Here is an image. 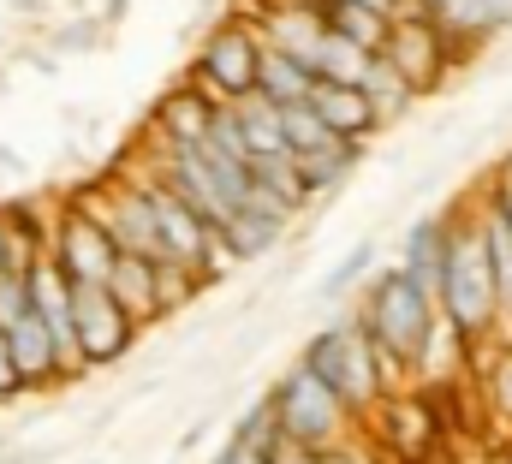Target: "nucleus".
Masks as SVG:
<instances>
[{
  "mask_svg": "<svg viewBox=\"0 0 512 464\" xmlns=\"http://www.w3.org/2000/svg\"><path fill=\"white\" fill-rule=\"evenodd\" d=\"M376 268H382V244H376V238H358V244H352V250H340V262L316 280V304H322V310H334V316H340V310H352V298L376 280Z\"/></svg>",
  "mask_w": 512,
  "mask_h": 464,
  "instance_id": "2eb2a0df",
  "label": "nucleus"
},
{
  "mask_svg": "<svg viewBox=\"0 0 512 464\" xmlns=\"http://www.w3.org/2000/svg\"><path fill=\"white\" fill-rule=\"evenodd\" d=\"M90 464H108V459H90Z\"/></svg>",
  "mask_w": 512,
  "mask_h": 464,
  "instance_id": "4c0bfd02",
  "label": "nucleus"
},
{
  "mask_svg": "<svg viewBox=\"0 0 512 464\" xmlns=\"http://www.w3.org/2000/svg\"><path fill=\"white\" fill-rule=\"evenodd\" d=\"M310 108L328 125V137H340V143H370V137H382V119L370 108V96L352 90V84H316V90H310Z\"/></svg>",
  "mask_w": 512,
  "mask_h": 464,
  "instance_id": "f8f14e48",
  "label": "nucleus"
},
{
  "mask_svg": "<svg viewBox=\"0 0 512 464\" xmlns=\"http://www.w3.org/2000/svg\"><path fill=\"white\" fill-rule=\"evenodd\" d=\"M48 262L72 286H108L114 268H120V244L84 203H60L54 209V238H48Z\"/></svg>",
  "mask_w": 512,
  "mask_h": 464,
  "instance_id": "423d86ee",
  "label": "nucleus"
},
{
  "mask_svg": "<svg viewBox=\"0 0 512 464\" xmlns=\"http://www.w3.org/2000/svg\"><path fill=\"white\" fill-rule=\"evenodd\" d=\"M298 221H286V215H262V209H239L227 227H221V250H227V262L239 268V262H262L268 250H280L286 238H292Z\"/></svg>",
  "mask_w": 512,
  "mask_h": 464,
  "instance_id": "dca6fc26",
  "label": "nucleus"
},
{
  "mask_svg": "<svg viewBox=\"0 0 512 464\" xmlns=\"http://www.w3.org/2000/svg\"><path fill=\"white\" fill-rule=\"evenodd\" d=\"M280 137H286V149H292V155H310V149H322V143H328V125L316 119L310 102H298V108H280Z\"/></svg>",
  "mask_w": 512,
  "mask_h": 464,
  "instance_id": "393cba45",
  "label": "nucleus"
},
{
  "mask_svg": "<svg viewBox=\"0 0 512 464\" xmlns=\"http://www.w3.org/2000/svg\"><path fill=\"white\" fill-rule=\"evenodd\" d=\"M90 48H102V24H96L90 12H78L72 24L48 30V54H54V60H66V54H90Z\"/></svg>",
  "mask_w": 512,
  "mask_h": 464,
  "instance_id": "bb28decb",
  "label": "nucleus"
},
{
  "mask_svg": "<svg viewBox=\"0 0 512 464\" xmlns=\"http://www.w3.org/2000/svg\"><path fill=\"white\" fill-rule=\"evenodd\" d=\"M370 66H376V54H364L358 42H346V36H322L310 72H316V84H352V90H364Z\"/></svg>",
  "mask_w": 512,
  "mask_h": 464,
  "instance_id": "aec40b11",
  "label": "nucleus"
},
{
  "mask_svg": "<svg viewBox=\"0 0 512 464\" xmlns=\"http://www.w3.org/2000/svg\"><path fill=\"white\" fill-rule=\"evenodd\" d=\"M316 12H322L328 36H346V42H358L364 54H382L387 48V30H393L387 12H370V6H358V0H316Z\"/></svg>",
  "mask_w": 512,
  "mask_h": 464,
  "instance_id": "a211bd4d",
  "label": "nucleus"
},
{
  "mask_svg": "<svg viewBox=\"0 0 512 464\" xmlns=\"http://www.w3.org/2000/svg\"><path fill=\"white\" fill-rule=\"evenodd\" d=\"M268 405H274V435H280V447H292V453H334V447H346L352 435H364V423L292 357L274 381H268Z\"/></svg>",
  "mask_w": 512,
  "mask_h": 464,
  "instance_id": "20e7f679",
  "label": "nucleus"
},
{
  "mask_svg": "<svg viewBox=\"0 0 512 464\" xmlns=\"http://www.w3.org/2000/svg\"><path fill=\"white\" fill-rule=\"evenodd\" d=\"M447 244H453V209H423L417 221H405L399 232V250H393V268H405L417 286H441V268H447Z\"/></svg>",
  "mask_w": 512,
  "mask_h": 464,
  "instance_id": "1a4fd4ad",
  "label": "nucleus"
},
{
  "mask_svg": "<svg viewBox=\"0 0 512 464\" xmlns=\"http://www.w3.org/2000/svg\"><path fill=\"white\" fill-rule=\"evenodd\" d=\"M24 399V381L12 369V351H6V334H0V405H18Z\"/></svg>",
  "mask_w": 512,
  "mask_h": 464,
  "instance_id": "7c9ffc66",
  "label": "nucleus"
},
{
  "mask_svg": "<svg viewBox=\"0 0 512 464\" xmlns=\"http://www.w3.org/2000/svg\"><path fill=\"white\" fill-rule=\"evenodd\" d=\"M322 464H387L382 447L370 441V435H352L346 447H334V453H322Z\"/></svg>",
  "mask_w": 512,
  "mask_h": 464,
  "instance_id": "c85d7f7f",
  "label": "nucleus"
},
{
  "mask_svg": "<svg viewBox=\"0 0 512 464\" xmlns=\"http://www.w3.org/2000/svg\"><path fill=\"white\" fill-rule=\"evenodd\" d=\"M477 221L489 244V268H495V298H501V334H512V221L477 191Z\"/></svg>",
  "mask_w": 512,
  "mask_h": 464,
  "instance_id": "f3484780",
  "label": "nucleus"
},
{
  "mask_svg": "<svg viewBox=\"0 0 512 464\" xmlns=\"http://www.w3.org/2000/svg\"><path fill=\"white\" fill-rule=\"evenodd\" d=\"M292 161H298L304 197H310V209H316V203H328V197H340V191L352 185V173L364 167V143H340V137H328L322 149L292 155Z\"/></svg>",
  "mask_w": 512,
  "mask_h": 464,
  "instance_id": "ddd939ff",
  "label": "nucleus"
},
{
  "mask_svg": "<svg viewBox=\"0 0 512 464\" xmlns=\"http://www.w3.org/2000/svg\"><path fill=\"white\" fill-rule=\"evenodd\" d=\"M364 96H370V108H376V119H382V131L387 125H399V119H411V108L423 102L393 66H387L382 54H376V66H370V78H364Z\"/></svg>",
  "mask_w": 512,
  "mask_h": 464,
  "instance_id": "412c9836",
  "label": "nucleus"
},
{
  "mask_svg": "<svg viewBox=\"0 0 512 464\" xmlns=\"http://www.w3.org/2000/svg\"><path fill=\"white\" fill-rule=\"evenodd\" d=\"M501 173H507V179H512V149H507V155H501Z\"/></svg>",
  "mask_w": 512,
  "mask_h": 464,
  "instance_id": "e433bc0d",
  "label": "nucleus"
},
{
  "mask_svg": "<svg viewBox=\"0 0 512 464\" xmlns=\"http://www.w3.org/2000/svg\"><path fill=\"white\" fill-rule=\"evenodd\" d=\"M72 328H78V351H84L90 375H96V369L126 363L131 346L143 340V328H137L126 310L114 304V292H108V286H78V292H72Z\"/></svg>",
  "mask_w": 512,
  "mask_h": 464,
  "instance_id": "0eeeda50",
  "label": "nucleus"
},
{
  "mask_svg": "<svg viewBox=\"0 0 512 464\" xmlns=\"http://www.w3.org/2000/svg\"><path fill=\"white\" fill-rule=\"evenodd\" d=\"M108 292H114V304L126 310V316L137 322V328H143V334H149L155 322H167V310H161V262L120 256V268H114Z\"/></svg>",
  "mask_w": 512,
  "mask_h": 464,
  "instance_id": "4468645a",
  "label": "nucleus"
},
{
  "mask_svg": "<svg viewBox=\"0 0 512 464\" xmlns=\"http://www.w3.org/2000/svg\"><path fill=\"white\" fill-rule=\"evenodd\" d=\"M423 18H429L459 54H471V48L489 42V36H483V18H477V0H423Z\"/></svg>",
  "mask_w": 512,
  "mask_h": 464,
  "instance_id": "4be33fe9",
  "label": "nucleus"
},
{
  "mask_svg": "<svg viewBox=\"0 0 512 464\" xmlns=\"http://www.w3.org/2000/svg\"><path fill=\"white\" fill-rule=\"evenodd\" d=\"M477 18H483V36H501L512 30V0H477Z\"/></svg>",
  "mask_w": 512,
  "mask_h": 464,
  "instance_id": "c756f323",
  "label": "nucleus"
},
{
  "mask_svg": "<svg viewBox=\"0 0 512 464\" xmlns=\"http://www.w3.org/2000/svg\"><path fill=\"white\" fill-rule=\"evenodd\" d=\"M477 381H483L489 411L512 429V340H501L495 351H483V357H477Z\"/></svg>",
  "mask_w": 512,
  "mask_h": 464,
  "instance_id": "b1692460",
  "label": "nucleus"
},
{
  "mask_svg": "<svg viewBox=\"0 0 512 464\" xmlns=\"http://www.w3.org/2000/svg\"><path fill=\"white\" fill-rule=\"evenodd\" d=\"M352 316L364 322L370 346L382 351L387 375H393L399 387H411V381L429 375V363H435V351H441V334H447L441 304H435L429 286H417L405 268L382 262L376 280L352 298Z\"/></svg>",
  "mask_w": 512,
  "mask_h": 464,
  "instance_id": "f257e3e1",
  "label": "nucleus"
},
{
  "mask_svg": "<svg viewBox=\"0 0 512 464\" xmlns=\"http://www.w3.org/2000/svg\"><path fill=\"white\" fill-rule=\"evenodd\" d=\"M274 464H322V459H316V453H292V447H280V453H274Z\"/></svg>",
  "mask_w": 512,
  "mask_h": 464,
  "instance_id": "f704fd0d",
  "label": "nucleus"
},
{
  "mask_svg": "<svg viewBox=\"0 0 512 464\" xmlns=\"http://www.w3.org/2000/svg\"><path fill=\"white\" fill-rule=\"evenodd\" d=\"M6 268H24V256H18V244H12V232H6V215H0V274Z\"/></svg>",
  "mask_w": 512,
  "mask_h": 464,
  "instance_id": "473e14b6",
  "label": "nucleus"
},
{
  "mask_svg": "<svg viewBox=\"0 0 512 464\" xmlns=\"http://www.w3.org/2000/svg\"><path fill=\"white\" fill-rule=\"evenodd\" d=\"M6 351H12V369H18L24 393H42V387H66L60 346H54V334L42 328V316H24L18 328H6Z\"/></svg>",
  "mask_w": 512,
  "mask_h": 464,
  "instance_id": "9b49d317",
  "label": "nucleus"
},
{
  "mask_svg": "<svg viewBox=\"0 0 512 464\" xmlns=\"http://www.w3.org/2000/svg\"><path fill=\"white\" fill-rule=\"evenodd\" d=\"M0 173H24V161H18V149H12V143H0Z\"/></svg>",
  "mask_w": 512,
  "mask_h": 464,
  "instance_id": "72a5a7b5",
  "label": "nucleus"
},
{
  "mask_svg": "<svg viewBox=\"0 0 512 464\" xmlns=\"http://www.w3.org/2000/svg\"><path fill=\"white\" fill-rule=\"evenodd\" d=\"M298 363H304L358 423H370V417L382 411L387 393H399V381L387 375L382 351L370 346V334H364V322H358L352 310L328 316V322L298 346Z\"/></svg>",
  "mask_w": 512,
  "mask_h": 464,
  "instance_id": "7ed1b4c3",
  "label": "nucleus"
},
{
  "mask_svg": "<svg viewBox=\"0 0 512 464\" xmlns=\"http://www.w3.org/2000/svg\"><path fill=\"white\" fill-rule=\"evenodd\" d=\"M435 304H441V322L471 351H483L501 334V298H495V268H489V244H483V221H477V197L453 203V244H447Z\"/></svg>",
  "mask_w": 512,
  "mask_h": 464,
  "instance_id": "f03ea898",
  "label": "nucleus"
},
{
  "mask_svg": "<svg viewBox=\"0 0 512 464\" xmlns=\"http://www.w3.org/2000/svg\"><path fill=\"white\" fill-rule=\"evenodd\" d=\"M209 464H274V453H251V447H239V441H221V453Z\"/></svg>",
  "mask_w": 512,
  "mask_h": 464,
  "instance_id": "2f4dec72",
  "label": "nucleus"
},
{
  "mask_svg": "<svg viewBox=\"0 0 512 464\" xmlns=\"http://www.w3.org/2000/svg\"><path fill=\"white\" fill-rule=\"evenodd\" d=\"M358 6H370V12H387V18H393V0H358Z\"/></svg>",
  "mask_w": 512,
  "mask_h": 464,
  "instance_id": "c9c22d12",
  "label": "nucleus"
},
{
  "mask_svg": "<svg viewBox=\"0 0 512 464\" xmlns=\"http://www.w3.org/2000/svg\"><path fill=\"white\" fill-rule=\"evenodd\" d=\"M310 90H316V72L304 66V60H292V54H262V72H256V96L262 102H274V108H298V102H310Z\"/></svg>",
  "mask_w": 512,
  "mask_h": 464,
  "instance_id": "6ab92c4d",
  "label": "nucleus"
},
{
  "mask_svg": "<svg viewBox=\"0 0 512 464\" xmlns=\"http://www.w3.org/2000/svg\"><path fill=\"white\" fill-rule=\"evenodd\" d=\"M227 441H239V447H251V453H280V435H274V405H268V393H256V399H245V405L233 411V429H227Z\"/></svg>",
  "mask_w": 512,
  "mask_h": 464,
  "instance_id": "5701e85b",
  "label": "nucleus"
},
{
  "mask_svg": "<svg viewBox=\"0 0 512 464\" xmlns=\"http://www.w3.org/2000/svg\"><path fill=\"white\" fill-rule=\"evenodd\" d=\"M30 316V268H6L0 274V334L18 328Z\"/></svg>",
  "mask_w": 512,
  "mask_h": 464,
  "instance_id": "cd10ccee",
  "label": "nucleus"
},
{
  "mask_svg": "<svg viewBox=\"0 0 512 464\" xmlns=\"http://www.w3.org/2000/svg\"><path fill=\"white\" fill-rule=\"evenodd\" d=\"M215 114H221V108H215L203 90L173 84V90L155 102V114H149V137H161V143H185V149H203L209 131H215Z\"/></svg>",
  "mask_w": 512,
  "mask_h": 464,
  "instance_id": "9d476101",
  "label": "nucleus"
},
{
  "mask_svg": "<svg viewBox=\"0 0 512 464\" xmlns=\"http://www.w3.org/2000/svg\"><path fill=\"white\" fill-rule=\"evenodd\" d=\"M382 60L417 90V96H429V90H441L447 84V72L465 60L429 18H417V24H393L387 30V48H382Z\"/></svg>",
  "mask_w": 512,
  "mask_h": 464,
  "instance_id": "6e6552de",
  "label": "nucleus"
},
{
  "mask_svg": "<svg viewBox=\"0 0 512 464\" xmlns=\"http://www.w3.org/2000/svg\"><path fill=\"white\" fill-rule=\"evenodd\" d=\"M262 36H256V24L239 12V18H221L209 36H203V48H197V60H191V90H203L215 108H233V102H245L256 96V72H262Z\"/></svg>",
  "mask_w": 512,
  "mask_h": 464,
  "instance_id": "39448f33",
  "label": "nucleus"
},
{
  "mask_svg": "<svg viewBox=\"0 0 512 464\" xmlns=\"http://www.w3.org/2000/svg\"><path fill=\"white\" fill-rule=\"evenodd\" d=\"M215 161H227V167H251V143H245V125L233 108H221L215 114V131H209V143H203Z\"/></svg>",
  "mask_w": 512,
  "mask_h": 464,
  "instance_id": "a878e982",
  "label": "nucleus"
}]
</instances>
